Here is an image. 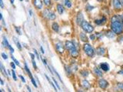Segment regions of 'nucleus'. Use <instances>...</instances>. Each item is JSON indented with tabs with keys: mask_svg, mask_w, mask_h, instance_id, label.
Wrapping results in <instances>:
<instances>
[{
	"mask_svg": "<svg viewBox=\"0 0 123 92\" xmlns=\"http://www.w3.org/2000/svg\"><path fill=\"white\" fill-rule=\"evenodd\" d=\"M111 28L116 34H121L123 31V23L122 21L112 22L111 24Z\"/></svg>",
	"mask_w": 123,
	"mask_h": 92,
	"instance_id": "nucleus-1",
	"label": "nucleus"
},
{
	"mask_svg": "<svg viewBox=\"0 0 123 92\" xmlns=\"http://www.w3.org/2000/svg\"><path fill=\"white\" fill-rule=\"evenodd\" d=\"M81 27H82V28L83 29V31H85V32L87 33H91L92 32V31H94V27L92 25H91V24H89L88 22H86V21H83V22H82V24L80 25Z\"/></svg>",
	"mask_w": 123,
	"mask_h": 92,
	"instance_id": "nucleus-2",
	"label": "nucleus"
},
{
	"mask_svg": "<svg viewBox=\"0 0 123 92\" xmlns=\"http://www.w3.org/2000/svg\"><path fill=\"white\" fill-rule=\"evenodd\" d=\"M83 50H84L85 54L87 55L88 57L91 58L95 55V51H94L93 48L89 44H85L84 46H83Z\"/></svg>",
	"mask_w": 123,
	"mask_h": 92,
	"instance_id": "nucleus-3",
	"label": "nucleus"
},
{
	"mask_svg": "<svg viewBox=\"0 0 123 92\" xmlns=\"http://www.w3.org/2000/svg\"><path fill=\"white\" fill-rule=\"evenodd\" d=\"M43 16L45 18H47L49 20H54L55 18H56V15L54 12H52V11H50L49 9H46L44 10L43 12Z\"/></svg>",
	"mask_w": 123,
	"mask_h": 92,
	"instance_id": "nucleus-4",
	"label": "nucleus"
},
{
	"mask_svg": "<svg viewBox=\"0 0 123 92\" xmlns=\"http://www.w3.org/2000/svg\"><path fill=\"white\" fill-rule=\"evenodd\" d=\"M56 51H58L59 54H62L65 51V48H64L63 44H62V42H60V41H59V42H57L56 44Z\"/></svg>",
	"mask_w": 123,
	"mask_h": 92,
	"instance_id": "nucleus-5",
	"label": "nucleus"
},
{
	"mask_svg": "<svg viewBox=\"0 0 123 92\" xmlns=\"http://www.w3.org/2000/svg\"><path fill=\"white\" fill-rule=\"evenodd\" d=\"M98 85H99V87H100L101 88L105 89V88H106L107 87H108L109 83H108V81H107L106 80L100 79L98 81Z\"/></svg>",
	"mask_w": 123,
	"mask_h": 92,
	"instance_id": "nucleus-6",
	"label": "nucleus"
},
{
	"mask_svg": "<svg viewBox=\"0 0 123 92\" xmlns=\"http://www.w3.org/2000/svg\"><path fill=\"white\" fill-rule=\"evenodd\" d=\"M113 6L116 9H118V10L121 9L122 6L121 0H113Z\"/></svg>",
	"mask_w": 123,
	"mask_h": 92,
	"instance_id": "nucleus-7",
	"label": "nucleus"
},
{
	"mask_svg": "<svg viewBox=\"0 0 123 92\" xmlns=\"http://www.w3.org/2000/svg\"><path fill=\"white\" fill-rule=\"evenodd\" d=\"M33 4L36 9H42V0H34Z\"/></svg>",
	"mask_w": 123,
	"mask_h": 92,
	"instance_id": "nucleus-8",
	"label": "nucleus"
},
{
	"mask_svg": "<svg viewBox=\"0 0 123 92\" xmlns=\"http://www.w3.org/2000/svg\"><path fill=\"white\" fill-rule=\"evenodd\" d=\"M65 48H66L68 50H69V51L75 47V44L73 43L72 41H65Z\"/></svg>",
	"mask_w": 123,
	"mask_h": 92,
	"instance_id": "nucleus-9",
	"label": "nucleus"
},
{
	"mask_svg": "<svg viewBox=\"0 0 123 92\" xmlns=\"http://www.w3.org/2000/svg\"><path fill=\"white\" fill-rule=\"evenodd\" d=\"M84 21V18H83V15L82 12H79L77 15V18H76V22L78 25H81L82 22Z\"/></svg>",
	"mask_w": 123,
	"mask_h": 92,
	"instance_id": "nucleus-10",
	"label": "nucleus"
},
{
	"mask_svg": "<svg viewBox=\"0 0 123 92\" xmlns=\"http://www.w3.org/2000/svg\"><path fill=\"white\" fill-rule=\"evenodd\" d=\"M106 22V18L105 17H102L101 19H96L95 20V23L96 25H104L105 23Z\"/></svg>",
	"mask_w": 123,
	"mask_h": 92,
	"instance_id": "nucleus-11",
	"label": "nucleus"
},
{
	"mask_svg": "<svg viewBox=\"0 0 123 92\" xmlns=\"http://www.w3.org/2000/svg\"><path fill=\"white\" fill-rule=\"evenodd\" d=\"M70 54H71L72 58H77L78 56V51L76 48V47H75V48H73L72 49L70 50Z\"/></svg>",
	"mask_w": 123,
	"mask_h": 92,
	"instance_id": "nucleus-12",
	"label": "nucleus"
},
{
	"mask_svg": "<svg viewBox=\"0 0 123 92\" xmlns=\"http://www.w3.org/2000/svg\"><path fill=\"white\" fill-rule=\"evenodd\" d=\"M100 68L102 70L104 71V72H108V71L109 70V66L107 63H101Z\"/></svg>",
	"mask_w": 123,
	"mask_h": 92,
	"instance_id": "nucleus-13",
	"label": "nucleus"
},
{
	"mask_svg": "<svg viewBox=\"0 0 123 92\" xmlns=\"http://www.w3.org/2000/svg\"><path fill=\"white\" fill-rule=\"evenodd\" d=\"M79 37H80V39L82 41H84V42L88 41V37H87V35H86V34H85L84 32H81L79 35Z\"/></svg>",
	"mask_w": 123,
	"mask_h": 92,
	"instance_id": "nucleus-14",
	"label": "nucleus"
},
{
	"mask_svg": "<svg viewBox=\"0 0 123 92\" xmlns=\"http://www.w3.org/2000/svg\"><path fill=\"white\" fill-rule=\"evenodd\" d=\"M94 73H95L97 76H98V77H102V75H103L102 71L97 67H95V68H94Z\"/></svg>",
	"mask_w": 123,
	"mask_h": 92,
	"instance_id": "nucleus-15",
	"label": "nucleus"
},
{
	"mask_svg": "<svg viewBox=\"0 0 123 92\" xmlns=\"http://www.w3.org/2000/svg\"><path fill=\"white\" fill-rule=\"evenodd\" d=\"M96 52H97L98 55H104L105 53V48H102V47H99V48H97Z\"/></svg>",
	"mask_w": 123,
	"mask_h": 92,
	"instance_id": "nucleus-16",
	"label": "nucleus"
},
{
	"mask_svg": "<svg viewBox=\"0 0 123 92\" xmlns=\"http://www.w3.org/2000/svg\"><path fill=\"white\" fill-rule=\"evenodd\" d=\"M64 7L62 6V5L60 4H58L57 5V11H58V12L59 13L60 15H62V13L64 12Z\"/></svg>",
	"mask_w": 123,
	"mask_h": 92,
	"instance_id": "nucleus-17",
	"label": "nucleus"
},
{
	"mask_svg": "<svg viewBox=\"0 0 123 92\" xmlns=\"http://www.w3.org/2000/svg\"><path fill=\"white\" fill-rule=\"evenodd\" d=\"M122 18L121 15H116L112 18V22H116V21H122Z\"/></svg>",
	"mask_w": 123,
	"mask_h": 92,
	"instance_id": "nucleus-18",
	"label": "nucleus"
},
{
	"mask_svg": "<svg viewBox=\"0 0 123 92\" xmlns=\"http://www.w3.org/2000/svg\"><path fill=\"white\" fill-rule=\"evenodd\" d=\"M52 29H53L55 31H56V32H58L59 30V25H58V23H56V22L52 23Z\"/></svg>",
	"mask_w": 123,
	"mask_h": 92,
	"instance_id": "nucleus-19",
	"label": "nucleus"
},
{
	"mask_svg": "<svg viewBox=\"0 0 123 92\" xmlns=\"http://www.w3.org/2000/svg\"><path fill=\"white\" fill-rule=\"evenodd\" d=\"M115 33L113 31H107L106 34H105V35L108 37L109 38H113L114 37H115Z\"/></svg>",
	"mask_w": 123,
	"mask_h": 92,
	"instance_id": "nucleus-20",
	"label": "nucleus"
},
{
	"mask_svg": "<svg viewBox=\"0 0 123 92\" xmlns=\"http://www.w3.org/2000/svg\"><path fill=\"white\" fill-rule=\"evenodd\" d=\"M82 86L84 87L85 89H88V88H90L89 83H88L86 80H83V81H82Z\"/></svg>",
	"mask_w": 123,
	"mask_h": 92,
	"instance_id": "nucleus-21",
	"label": "nucleus"
},
{
	"mask_svg": "<svg viewBox=\"0 0 123 92\" xmlns=\"http://www.w3.org/2000/svg\"><path fill=\"white\" fill-rule=\"evenodd\" d=\"M13 39H14V42L15 43V44H16L17 48H19V50L22 49V46H21V44L19 43V41H18V39L15 38V37H14V38H13Z\"/></svg>",
	"mask_w": 123,
	"mask_h": 92,
	"instance_id": "nucleus-22",
	"label": "nucleus"
},
{
	"mask_svg": "<svg viewBox=\"0 0 123 92\" xmlns=\"http://www.w3.org/2000/svg\"><path fill=\"white\" fill-rule=\"evenodd\" d=\"M25 72L28 73V75H29L30 78H32V74H31L29 68H28V66H27V64H26V63H25Z\"/></svg>",
	"mask_w": 123,
	"mask_h": 92,
	"instance_id": "nucleus-23",
	"label": "nucleus"
},
{
	"mask_svg": "<svg viewBox=\"0 0 123 92\" xmlns=\"http://www.w3.org/2000/svg\"><path fill=\"white\" fill-rule=\"evenodd\" d=\"M3 44L5 47H8L9 48V46L10 45V44H9V42H8V40L7 38H6V37H3Z\"/></svg>",
	"mask_w": 123,
	"mask_h": 92,
	"instance_id": "nucleus-24",
	"label": "nucleus"
},
{
	"mask_svg": "<svg viewBox=\"0 0 123 92\" xmlns=\"http://www.w3.org/2000/svg\"><path fill=\"white\" fill-rule=\"evenodd\" d=\"M65 6L67 8H71L72 7V3L69 0H65Z\"/></svg>",
	"mask_w": 123,
	"mask_h": 92,
	"instance_id": "nucleus-25",
	"label": "nucleus"
},
{
	"mask_svg": "<svg viewBox=\"0 0 123 92\" xmlns=\"http://www.w3.org/2000/svg\"><path fill=\"white\" fill-rule=\"evenodd\" d=\"M81 74H82V75L85 78L87 77V76L88 75V72H86V71H82V72H81Z\"/></svg>",
	"mask_w": 123,
	"mask_h": 92,
	"instance_id": "nucleus-26",
	"label": "nucleus"
},
{
	"mask_svg": "<svg viewBox=\"0 0 123 92\" xmlns=\"http://www.w3.org/2000/svg\"><path fill=\"white\" fill-rule=\"evenodd\" d=\"M44 1V3H45L46 6H49L51 5V0H43Z\"/></svg>",
	"mask_w": 123,
	"mask_h": 92,
	"instance_id": "nucleus-27",
	"label": "nucleus"
},
{
	"mask_svg": "<svg viewBox=\"0 0 123 92\" xmlns=\"http://www.w3.org/2000/svg\"><path fill=\"white\" fill-rule=\"evenodd\" d=\"M12 75L13 79H14L15 81H16V80H17V78H16V75H15V71H14V70H12Z\"/></svg>",
	"mask_w": 123,
	"mask_h": 92,
	"instance_id": "nucleus-28",
	"label": "nucleus"
},
{
	"mask_svg": "<svg viewBox=\"0 0 123 92\" xmlns=\"http://www.w3.org/2000/svg\"><path fill=\"white\" fill-rule=\"evenodd\" d=\"M1 70H2V72L6 76H7V74H6V70H5V68H4V67H3V65H2V64H1Z\"/></svg>",
	"mask_w": 123,
	"mask_h": 92,
	"instance_id": "nucleus-29",
	"label": "nucleus"
},
{
	"mask_svg": "<svg viewBox=\"0 0 123 92\" xmlns=\"http://www.w3.org/2000/svg\"><path fill=\"white\" fill-rule=\"evenodd\" d=\"M52 81H53V82H54V84H55V85H56L57 88H58L59 89H60V87H59V84L57 83V81H56V80L54 78H52Z\"/></svg>",
	"mask_w": 123,
	"mask_h": 92,
	"instance_id": "nucleus-30",
	"label": "nucleus"
},
{
	"mask_svg": "<svg viewBox=\"0 0 123 92\" xmlns=\"http://www.w3.org/2000/svg\"><path fill=\"white\" fill-rule=\"evenodd\" d=\"M117 87H118V88H119L121 91H123V83H119V84H118Z\"/></svg>",
	"mask_w": 123,
	"mask_h": 92,
	"instance_id": "nucleus-31",
	"label": "nucleus"
},
{
	"mask_svg": "<svg viewBox=\"0 0 123 92\" xmlns=\"http://www.w3.org/2000/svg\"><path fill=\"white\" fill-rule=\"evenodd\" d=\"M65 69H66V72H67V73H68V75H70V74L72 73V71H71V69H70L69 67L65 66Z\"/></svg>",
	"mask_w": 123,
	"mask_h": 92,
	"instance_id": "nucleus-32",
	"label": "nucleus"
},
{
	"mask_svg": "<svg viewBox=\"0 0 123 92\" xmlns=\"http://www.w3.org/2000/svg\"><path fill=\"white\" fill-rule=\"evenodd\" d=\"M93 9H94V7L89 6V5H87V6H86V9H87L88 11H91V10H92Z\"/></svg>",
	"mask_w": 123,
	"mask_h": 92,
	"instance_id": "nucleus-33",
	"label": "nucleus"
},
{
	"mask_svg": "<svg viewBox=\"0 0 123 92\" xmlns=\"http://www.w3.org/2000/svg\"><path fill=\"white\" fill-rule=\"evenodd\" d=\"M12 59L13 60V61H15V64H16L17 65H19V66H20V65H19V61H17V60H16V59H15V58H14V57H13V56H12Z\"/></svg>",
	"mask_w": 123,
	"mask_h": 92,
	"instance_id": "nucleus-34",
	"label": "nucleus"
},
{
	"mask_svg": "<svg viewBox=\"0 0 123 92\" xmlns=\"http://www.w3.org/2000/svg\"><path fill=\"white\" fill-rule=\"evenodd\" d=\"M31 80H32V85L35 87V88H37V85H36V83H35V80L33 79V78H31Z\"/></svg>",
	"mask_w": 123,
	"mask_h": 92,
	"instance_id": "nucleus-35",
	"label": "nucleus"
},
{
	"mask_svg": "<svg viewBox=\"0 0 123 92\" xmlns=\"http://www.w3.org/2000/svg\"><path fill=\"white\" fill-rule=\"evenodd\" d=\"M15 30H16V31H17V33L19 34V35H22V32H21V31H20V29L18 27H15Z\"/></svg>",
	"mask_w": 123,
	"mask_h": 92,
	"instance_id": "nucleus-36",
	"label": "nucleus"
},
{
	"mask_svg": "<svg viewBox=\"0 0 123 92\" xmlns=\"http://www.w3.org/2000/svg\"><path fill=\"white\" fill-rule=\"evenodd\" d=\"M32 65H33V67H34V68H35V69H37V66H36V63H35V61H34V60H32Z\"/></svg>",
	"mask_w": 123,
	"mask_h": 92,
	"instance_id": "nucleus-37",
	"label": "nucleus"
},
{
	"mask_svg": "<svg viewBox=\"0 0 123 92\" xmlns=\"http://www.w3.org/2000/svg\"><path fill=\"white\" fill-rule=\"evenodd\" d=\"M2 57L4 59H7V58H8V56H7V55H6L5 53H2Z\"/></svg>",
	"mask_w": 123,
	"mask_h": 92,
	"instance_id": "nucleus-38",
	"label": "nucleus"
},
{
	"mask_svg": "<svg viewBox=\"0 0 123 92\" xmlns=\"http://www.w3.org/2000/svg\"><path fill=\"white\" fill-rule=\"evenodd\" d=\"M90 38L91 39V40H95V35H91V36H90Z\"/></svg>",
	"mask_w": 123,
	"mask_h": 92,
	"instance_id": "nucleus-39",
	"label": "nucleus"
},
{
	"mask_svg": "<svg viewBox=\"0 0 123 92\" xmlns=\"http://www.w3.org/2000/svg\"><path fill=\"white\" fill-rule=\"evenodd\" d=\"M19 78H21V80H22V82H24V83L25 82V78H23L22 75H20V76H19Z\"/></svg>",
	"mask_w": 123,
	"mask_h": 92,
	"instance_id": "nucleus-40",
	"label": "nucleus"
},
{
	"mask_svg": "<svg viewBox=\"0 0 123 92\" xmlns=\"http://www.w3.org/2000/svg\"><path fill=\"white\" fill-rule=\"evenodd\" d=\"M9 50H10V51H11V52H12V53H13V52H14V49H13V48H12V47H11V45H9Z\"/></svg>",
	"mask_w": 123,
	"mask_h": 92,
	"instance_id": "nucleus-41",
	"label": "nucleus"
},
{
	"mask_svg": "<svg viewBox=\"0 0 123 92\" xmlns=\"http://www.w3.org/2000/svg\"><path fill=\"white\" fill-rule=\"evenodd\" d=\"M10 65H11V67L13 68V69H15V64H14V63H13V62H12V63H11V64H10Z\"/></svg>",
	"mask_w": 123,
	"mask_h": 92,
	"instance_id": "nucleus-42",
	"label": "nucleus"
},
{
	"mask_svg": "<svg viewBox=\"0 0 123 92\" xmlns=\"http://www.w3.org/2000/svg\"><path fill=\"white\" fill-rule=\"evenodd\" d=\"M0 5H1V8H4V5H3V2H2V0H0Z\"/></svg>",
	"mask_w": 123,
	"mask_h": 92,
	"instance_id": "nucleus-43",
	"label": "nucleus"
},
{
	"mask_svg": "<svg viewBox=\"0 0 123 92\" xmlns=\"http://www.w3.org/2000/svg\"><path fill=\"white\" fill-rule=\"evenodd\" d=\"M35 51V55H36V56H37V58L39 59V56L38 51H36V50H35V51Z\"/></svg>",
	"mask_w": 123,
	"mask_h": 92,
	"instance_id": "nucleus-44",
	"label": "nucleus"
},
{
	"mask_svg": "<svg viewBox=\"0 0 123 92\" xmlns=\"http://www.w3.org/2000/svg\"><path fill=\"white\" fill-rule=\"evenodd\" d=\"M29 55H30L31 57H32V60L35 59V56H34V55H33V54H32V53H29Z\"/></svg>",
	"mask_w": 123,
	"mask_h": 92,
	"instance_id": "nucleus-45",
	"label": "nucleus"
},
{
	"mask_svg": "<svg viewBox=\"0 0 123 92\" xmlns=\"http://www.w3.org/2000/svg\"><path fill=\"white\" fill-rule=\"evenodd\" d=\"M41 51H42V54L45 53V51H44V50H43V48H42V47H41Z\"/></svg>",
	"mask_w": 123,
	"mask_h": 92,
	"instance_id": "nucleus-46",
	"label": "nucleus"
},
{
	"mask_svg": "<svg viewBox=\"0 0 123 92\" xmlns=\"http://www.w3.org/2000/svg\"><path fill=\"white\" fill-rule=\"evenodd\" d=\"M119 73L120 74V75H123V70H122V71H120V72H119Z\"/></svg>",
	"mask_w": 123,
	"mask_h": 92,
	"instance_id": "nucleus-47",
	"label": "nucleus"
},
{
	"mask_svg": "<svg viewBox=\"0 0 123 92\" xmlns=\"http://www.w3.org/2000/svg\"><path fill=\"white\" fill-rule=\"evenodd\" d=\"M27 89H28V91H31V89L29 88V87H28V86H27Z\"/></svg>",
	"mask_w": 123,
	"mask_h": 92,
	"instance_id": "nucleus-48",
	"label": "nucleus"
},
{
	"mask_svg": "<svg viewBox=\"0 0 123 92\" xmlns=\"http://www.w3.org/2000/svg\"><path fill=\"white\" fill-rule=\"evenodd\" d=\"M1 85H4V83H3V81H2V79H1Z\"/></svg>",
	"mask_w": 123,
	"mask_h": 92,
	"instance_id": "nucleus-49",
	"label": "nucleus"
},
{
	"mask_svg": "<svg viewBox=\"0 0 123 92\" xmlns=\"http://www.w3.org/2000/svg\"><path fill=\"white\" fill-rule=\"evenodd\" d=\"M10 1H11V3H12V4L14 3V0H10Z\"/></svg>",
	"mask_w": 123,
	"mask_h": 92,
	"instance_id": "nucleus-50",
	"label": "nucleus"
},
{
	"mask_svg": "<svg viewBox=\"0 0 123 92\" xmlns=\"http://www.w3.org/2000/svg\"><path fill=\"white\" fill-rule=\"evenodd\" d=\"M97 1H98V2H102L103 0H97Z\"/></svg>",
	"mask_w": 123,
	"mask_h": 92,
	"instance_id": "nucleus-51",
	"label": "nucleus"
},
{
	"mask_svg": "<svg viewBox=\"0 0 123 92\" xmlns=\"http://www.w3.org/2000/svg\"><path fill=\"white\" fill-rule=\"evenodd\" d=\"M121 2H122V6H123V0H121Z\"/></svg>",
	"mask_w": 123,
	"mask_h": 92,
	"instance_id": "nucleus-52",
	"label": "nucleus"
},
{
	"mask_svg": "<svg viewBox=\"0 0 123 92\" xmlns=\"http://www.w3.org/2000/svg\"><path fill=\"white\" fill-rule=\"evenodd\" d=\"M122 21H123V17H122Z\"/></svg>",
	"mask_w": 123,
	"mask_h": 92,
	"instance_id": "nucleus-53",
	"label": "nucleus"
},
{
	"mask_svg": "<svg viewBox=\"0 0 123 92\" xmlns=\"http://www.w3.org/2000/svg\"><path fill=\"white\" fill-rule=\"evenodd\" d=\"M20 1H22V0H20Z\"/></svg>",
	"mask_w": 123,
	"mask_h": 92,
	"instance_id": "nucleus-54",
	"label": "nucleus"
},
{
	"mask_svg": "<svg viewBox=\"0 0 123 92\" xmlns=\"http://www.w3.org/2000/svg\"><path fill=\"white\" fill-rule=\"evenodd\" d=\"M56 1H58V0H56Z\"/></svg>",
	"mask_w": 123,
	"mask_h": 92,
	"instance_id": "nucleus-55",
	"label": "nucleus"
}]
</instances>
